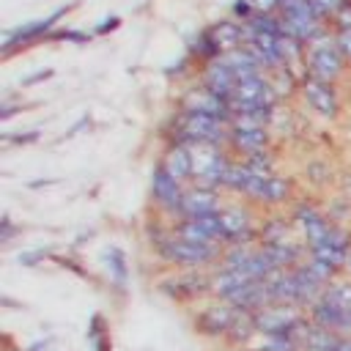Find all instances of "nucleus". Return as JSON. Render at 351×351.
<instances>
[{"label":"nucleus","instance_id":"13","mask_svg":"<svg viewBox=\"0 0 351 351\" xmlns=\"http://www.w3.org/2000/svg\"><path fill=\"white\" fill-rule=\"evenodd\" d=\"M225 192L214 189V186H203V184H189L184 203H181V217L192 219V217H206V214H219L225 206Z\"/></svg>","mask_w":351,"mask_h":351},{"label":"nucleus","instance_id":"10","mask_svg":"<svg viewBox=\"0 0 351 351\" xmlns=\"http://www.w3.org/2000/svg\"><path fill=\"white\" fill-rule=\"evenodd\" d=\"M291 219H293V228H296V233L302 236V244L310 250V247H315V244H321L326 236H329V230H332V219H329V214L326 211H321L315 203H310V200H299L296 206H293V211H291Z\"/></svg>","mask_w":351,"mask_h":351},{"label":"nucleus","instance_id":"21","mask_svg":"<svg viewBox=\"0 0 351 351\" xmlns=\"http://www.w3.org/2000/svg\"><path fill=\"white\" fill-rule=\"evenodd\" d=\"M269 82H271V88H274V96L282 101V99H291V96L299 93L302 77L293 74L291 69H280V71H271V74H269Z\"/></svg>","mask_w":351,"mask_h":351},{"label":"nucleus","instance_id":"28","mask_svg":"<svg viewBox=\"0 0 351 351\" xmlns=\"http://www.w3.org/2000/svg\"><path fill=\"white\" fill-rule=\"evenodd\" d=\"M230 14H233V19H239V22H250V19L255 16L252 0H236L233 8H230Z\"/></svg>","mask_w":351,"mask_h":351},{"label":"nucleus","instance_id":"20","mask_svg":"<svg viewBox=\"0 0 351 351\" xmlns=\"http://www.w3.org/2000/svg\"><path fill=\"white\" fill-rule=\"evenodd\" d=\"M219 60L236 74V80H247V77H255V74H263L258 58L250 52V47H241V49H233V52H225L219 55Z\"/></svg>","mask_w":351,"mask_h":351},{"label":"nucleus","instance_id":"7","mask_svg":"<svg viewBox=\"0 0 351 351\" xmlns=\"http://www.w3.org/2000/svg\"><path fill=\"white\" fill-rule=\"evenodd\" d=\"M222 219V241L225 244H252L258 241V225H255V206L247 200L225 203L219 211Z\"/></svg>","mask_w":351,"mask_h":351},{"label":"nucleus","instance_id":"14","mask_svg":"<svg viewBox=\"0 0 351 351\" xmlns=\"http://www.w3.org/2000/svg\"><path fill=\"white\" fill-rule=\"evenodd\" d=\"M195 77H197V85H200V88L211 90L214 96H219V99H225V101L233 99V90H236V85H239L236 74H233L219 58L211 60V63H206V66H200Z\"/></svg>","mask_w":351,"mask_h":351},{"label":"nucleus","instance_id":"3","mask_svg":"<svg viewBox=\"0 0 351 351\" xmlns=\"http://www.w3.org/2000/svg\"><path fill=\"white\" fill-rule=\"evenodd\" d=\"M348 71H351V66L340 55V49L335 44V30L332 27L326 33H321L313 44L304 47V74L337 85Z\"/></svg>","mask_w":351,"mask_h":351},{"label":"nucleus","instance_id":"24","mask_svg":"<svg viewBox=\"0 0 351 351\" xmlns=\"http://www.w3.org/2000/svg\"><path fill=\"white\" fill-rule=\"evenodd\" d=\"M261 346L255 351H304L302 343L291 335H258Z\"/></svg>","mask_w":351,"mask_h":351},{"label":"nucleus","instance_id":"19","mask_svg":"<svg viewBox=\"0 0 351 351\" xmlns=\"http://www.w3.org/2000/svg\"><path fill=\"white\" fill-rule=\"evenodd\" d=\"M293 219H285V217H277L271 214L269 219H263L258 225V244L261 247H269V244H282V241H291L293 239Z\"/></svg>","mask_w":351,"mask_h":351},{"label":"nucleus","instance_id":"37","mask_svg":"<svg viewBox=\"0 0 351 351\" xmlns=\"http://www.w3.org/2000/svg\"><path fill=\"white\" fill-rule=\"evenodd\" d=\"M3 351H22V348H16L14 343H11V337H5V348Z\"/></svg>","mask_w":351,"mask_h":351},{"label":"nucleus","instance_id":"36","mask_svg":"<svg viewBox=\"0 0 351 351\" xmlns=\"http://www.w3.org/2000/svg\"><path fill=\"white\" fill-rule=\"evenodd\" d=\"M337 351H351V335H343L337 340Z\"/></svg>","mask_w":351,"mask_h":351},{"label":"nucleus","instance_id":"2","mask_svg":"<svg viewBox=\"0 0 351 351\" xmlns=\"http://www.w3.org/2000/svg\"><path fill=\"white\" fill-rule=\"evenodd\" d=\"M230 137V123L225 118H214V115H203V112H186L178 110L173 115V134L170 143H214V145H228Z\"/></svg>","mask_w":351,"mask_h":351},{"label":"nucleus","instance_id":"16","mask_svg":"<svg viewBox=\"0 0 351 351\" xmlns=\"http://www.w3.org/2000/svg\"><path fill=\"white\" fill-rule=\"evenodd\" d=\"M271 145V132L269 129H230L228 137V151L239 154V159H250Z\"/></svg>","mask_w":351,"mask_h":351},{"label":"nucleus","instance_id":"15","mask_svg":"<svg viewBox=\"0 0 351 351\" xmlns=\"http://www.w3.org/2000/svg\"><path fill=\"white\" fill-rule=\"evenodd\" d=\"M181 110L186 112H203V115H214V118H225L230 123V104L219 96H214L206 88H189L181 99Z\"/></svg>","mask_w":351,"mask_h":351},{"label":"nucleus","instance_id":"38","mask_svg":"<svg viewBox=\"0 0 351 351\" xmlns=\"http://www.w3.org/2000/svg\"><path fill=\"white\" fill-rule=\"evenodd\" d=\"M343 274L351 277V252H348V258H346V269H343Z\"/></svg>","mask_w":351,"mask_h":351},{"label":"nucleus","instance_id":"5","mask_svg":"<svg viewBox=\"0 0 351 351\" xmlns=\"http://www.w3.org/2000/svg\"><path fill=\"white\" fill-rule=\"evenodd\" d=\"M241 200H247L255 208L277 211V208H282L293 200V181H291V176H282V173H271V176H258L255 173Z\"/></svg>","mask_w":351,"mask_h":351},{"label":"nucleus","instance_id":"17","mask_svg":"<svg viewBox=\"0 0 351 351\" xmlns=\"http://www.w3.org/2000/svg\"><path fill=\"white\" fill-rule=\"evenodd\" d=\"M159 165L170 176H176L178 181L192 184V148L186 143H178V140L176 143H167L165 151H162V156H159Z\"/></svg>","mask_w":351,"mask_h":351},{"label":"nucleus","instance_id":"6","mask_svg":"<svg viewBox=\"0 0 351 351\" xmlns=\"http://www.w3.org/2000/svg\"><path fill=\"white\" fill-rule=\"evenodd\" d=\"M186 186L184 181H178L176 176H170L159 162L154 165L151 170V206L167 217V219H181V203H184V195H186Z\"/></svg>","mask_w":351,"mask_h":351},{"label":"nucleus","instance_id":"32","mask_svg":"<svg viewBox=\"0 0 351 351\" xmlns=\"http://www.w3.org/2000/svg\"><path fill=\"white\" fill-rule=\"evenodd\" d=\"M49 77H52V69L36 71V74H30V77H25V80H22V88H30V85H36V82H44V80H49Z\"/></svg>","mask_w":351,"mask_h":351},{"label":"nucleus","instance_id":"29","mask_svg":"<svg viewBox=\"0 0 351 351\" xmlns=\"http://www.w3.org/2000/svg\"><path fill=\"white\" fill-rule=\"evenodd\" d=\"M335 44H337L340 55L351 63V30H340V33H335Z\"/></svg>","mask_w":351,"mask_h":351},{"label":"nucleus","instance_id":"8","mask_svg":"<svg viewBox=\"0 0 351 351\" xmlns=\"http://www.w3.org/2000/svg\"><path fill=\"white\" fill-rule=\"evenodd\" d=\"M299 96L304 99V104L324 121H337L343 112V101H340V90L332 82H324L318 77L304 74L299 82Z\"/></svg>","mask_w":351,"mask_h":351},{"label":"nucleus","instance_id":"1","mask_svg":"<svg viewBox=\"0 0 351 351\" xmlns=\"http://www.w3.org/2000/svg\"><path fill=\"white\" fill-rule=\"evenodd\" d=\"M222 250H225V244H192L173 233L154 252L173 271H206L208 266H214V269L219 266Z\"/></svg>","mask_w":351,"mask_h":351},{"label":"nucleus","instance_id":"27","mask_svg":"<svg viewBox=\"0 0 351 351\" xmlns=\"http://www.w3.org/2000/svg\"><path fill=\"white\" fill-rule=\"evenodd\" d=\"M329 27L335 30V33H340V30H351V0L332 16V22H329Z\"/></svg>","mask_w":351,"mask_h":351},{"label":"nucleus","instance_id":"34","mask_svg":"<svg viewBox=\"0 0 351 351\" xmlns=\"http://www.w3.org/2000/svg\"><path fill=\"white\" fill-rule=\"evenodd\" d=\"M310 0H280V14H285V11H296V8H302V5H307Z\"/></svg>","mask_w":351,"mask_h":351},{"label":"nucleus","instance_id":"33","mask_svg":"<svg viewBox=\"0 0 351 351\" xmlns=\"http://www.w3.org/2000/svg\"><path fill=\"white\" fill-rule=\"evenodd\" d=\"M38 134H41L38 129H30L27 134H14V137H8V140H11V143H16V145H25V143H36V140H38Z\"/></svg>","mask_w":351,"mask_h":351},{"label":"nucleus","instance_id":"22","mask_svg":"<svg viewBox=\"0 0 351 351\" xmlns=\"http://www.w3.org/2000/svg\"><path fill=\"white\" fill-rule=\"evenodd\" d=\"M104 261H107V271H110L112 282H115L118 288H123V285H126V277H129V266H126L123 250H121V247H110V250L104 252Z\"/></svg>","mask_w":351,"mask_h":351},{"label":"nucleus","instance_id":"9","mask_svg":"<svg viewBox=\"0 0 351 351\" xmlns=\"http://www.w3.org/2000/svg\"><path fill=\"white\" fill-rule=\"evenodd\" d=\"M244 310L233 307L230 302H222V299H211V302H203L195 313V332L197 335H206V337H219L225 340L230 326L236 324V318L241 315Z\"/></svg>","mask_w":351,"mask_h":351},{"label":"nucleus","instance_id":"31","mask_svg":"<svg viewBox=\"0 0 351 351\" xmlns=\"http://www.w3.org/2000/svg\"><path fill=\"white\" fill-rule=\"evenodd\" d=\"M118 25H121V16H115V14H112V16H104V19H101V22L93 27V33H99V36H101V33H110V30H115Z\"/></svg>","mask_w":351,"mask_h":351},{"label":"nucleus","instance_id":"4","mask_svg":"<svg viewBox=\"0 0 351 351\" xmlns=\"http://www.w3.org/2000/svg\"><path fill=\"white\" fill-rule=\"evenodd\" d=\"M189 148H192V184L222 189L233 154L225 145H214V143H192Z\"/></svg>","mask_w":351,"mask_h":351},{"label":"nucleus","instance_id":"25","mask_svg":"<svg viewBox=\"0 0 351 351\" xmlns=\"http://www.w3.org/2000/svg\"><path fill=\"white\" fill-rule=\"evenodd\" d=\"M307 178L315 184V186H326V184H332V167L326 165V162H313V165H307Z\"/></svg>","mask_w":351,"mask_h":351},{"label":"nucleus","instance_id":"11","mask_svg":"<svg viewBox=\"0 0 351 351\" xmlns=\"http://www.w3.org/2000/svg\"><path fill=\"white\" fill-rule=\"evenodd\" d=\"M159 288L173 302H181V304L200 302L203 296H211V274H203V271H173L170 277L162 280Z\"/></svg>","mask_w":351,"mask_h":351},{"label":"nucleus","instance_id":"23","mask_svg":"<svg viewBox=\"0 0 351 351\" xmlns=\"http://www.w3.org/2000/svg\"><path fill=\"white\" fill-rule=\"evenodd\" d=\"M88 340L93 346V351H110L112 348V340H110V332H107V321L104 315H93L90 324H88Z\"/></svg>","mask_w":351,"mask_h":351},{"label":"nucleus","instance_id":"26","mask_svg":"<svg viewBox=\"0 0 351 351\" xmlns=\"http://www.w3.org/2000/svg\"><path fill=\"white\" fill-rule=\"evenodd\" d=\"M348 0H310V5L315 8V14L324 19V22H332V16L346 5Z\"/></svg>","mask_w":351,"mask_h":351},{"label":"nucleus","instance_id":"18","mask_svg":"<svg viewBox=\"0 0 351 351\" xmlns=\"http://www.w3.org/2000/svg\"><path fill=\"white\" fill-rule=\"evenodd\" d=\"M208 33L214 38V44L219 47V52H233V49H241L247 44V33H244V22L228 16V19H219L214 25H208Z\"/></svg>","mask_w":351,"mask_h":351},{"label":"nucleus","instance_id":"35","mask_svg":"<svg viewBox=\"0 0 351 351\" xmlns=\"http://www.w3.org/2000/svg\"><path fill=\"white\" fill-rule=\"evenodd\" d=\"M14 233H16V228H14V225H11V219L5 217V219H3V233H0V241H3V244H5V241H11V236H14Z\"/></svg>","mask_w":351,"mask_h":351},{"label":"nucleus","instance_id":"30","mask_svg":"<svg viewBox=\"0 0 351 351\" xmlns=\"http://www.w3.org/2000/svg\"><path fill=\"white\" fill-rule=\"evenodd\" d=\"M252 8H255V14L277 16L280 14V0H252Z\"/></svg>","mask_w":351,"mask_h":351},{"label":"nucleus","instance_id":"12","mask_svg":"<svg viewBox=\"0 0 351 351\" xmlns=\"http://www.w3.org/2000/svg\"><path fill=\"white\" fill-rule=\"evenodd\" d=\"M71 5H66V8H58V11H52L49 16H44V19H33V22H27V25H19V27H14L8 36H5V41H3V55L8 58V55H14L16 49H25V47H33L36 41H41L44 36H49V30L58 25V19L60 16H66V11H69Z\"/></svg>","mask_w":351,"mask_h":351}]
</instances>
